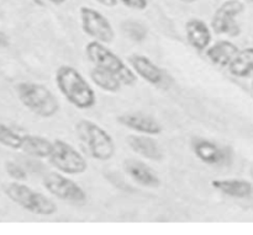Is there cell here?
<instances>
[{"instance_id":"obj_1","label":"cell","mask_w":253,"mask_h":235,"mask_svg":"<svg viewBox=\"0 0 253 235\" xmlns=\"http://www.w3.org/2000/svg\"><path fill=\"white\" fill-rule=\"evenodd\" d=\"M54 81L59 93L78 110H89L96 103V94L83 74L74 67L64 64L57 68Z\"/></svg>"},{"instance_id":"obj_2","label":"cell","mask_w":253,"mask_h":235,"mask_svg":"<svg viewBox=\"0 0 253 235\" xmlns=\"http://www.w3.org/2000/svg\"><path fill=\"white\" fill-rule=\"evenodd\" d=\"M16 96L25 108L40 118H52L61 110V103L53 93L43 84L21 81L15 86Z\"/></svg>"},{"instance_id":"obj_3","label":"cell","mask_w":253,"mask_h":235,"mask_svg":"<svg viewBox=\"0 0 253 235\" xmlns=\"http://www.w3.org/2000/svg\"><path fill=\"white\" fill-rule=\"evenodd\" d=\"M74 128L77 137L91 159L109 162L115 157V140L113 135L100 125L90 120H79Z\"/></svg>"},{"instance_id":"obj_4","label":"cell","mask_w":253,"mask_h":235,"mask_svg":"<svg viewBox=\"0 0 253 235\" xmlns=\"http://www.w3.org/2000/svg\"><path fill=\"white\" fill-rule=\"evenodd\" d=\"M2 191L10 201L35 216L51 217L58 211L56 202L48 199L46 195L31 189L24 182H9L5 185Z\"/></svg>"},{"instance_id":"obj_5","label":"cell","mask_w":253,"mask_h":235,"mask_svg":"<svg viewBox=\"0 0 253 235\" xmlns=\"http://www.w3.org/2000/svg\"><path fill=\"white\" fill-rule=\"evenodd\" d=\"M85 54L94 67L110 71L118 76L123 85L131 86L137 81V75L130 66L125 63L116 53H114L105 43L90 41L85 46Z\"/></svg>"},{"instance_id":"obj_6","label":"cell","mask_w":253,"mask_h":235,"mask_svg":"<svg viewBox=\"0 0 253 235\" xmlns=\"http://www.w3.org/2000/svg\"><path fill=\"white\" fill-rule=\"evenodd\" d=\"M48 163L57 170L66 175H81L88 170V162L84 155L71 143L63 139L53 140V149Z\"/></svg>"},{"instance_id":"obj_7","label":"cell","mask_w":253,"mask_h":235,"mask_svg":"<svg viewBox=\"0 0 253 235\" xmlns=\"http://www.w3.org/2000/svg\"><path fill=\"white\" fill-rule=\"evenodd\" d=\"M81 26L84 34L101 43H113L115 39V29L110 20L99 10L90 6H81L79 9Z\"/></svg>"},{"instance_id":"obj_8","label":"cell","mask_w":253,"mask_h":235,"mask_svg":"<svg viewBox=\"0 0 253 235\" xmlns=\"http://www.w3.org/2000/svg\"><path fill=\"white\" fill-rule=\"evenodd\" d=\"M42 185L49 195L61 201L82 203L86 200V192L83 187L59 171L47 172L42 177Z\"/></svg>"},{"instance_id":"obj_9","label":"cell","mask_w":253,"mask_h":235,"mask_svg":"<svg viewBox=\"0 0 253 235\" xmlns=\"http://www.w3.org/2000/svg\"><path fill=\"white\" fill-rule=\"evenodd\" d=\"M242 0H226L222 2L211 17V29L217 34H227L236 37L241 34V27L236 21L237 17L245 11Z\"/></svg>"},{"instance_id":"obj_10","label":"cell","mask_w":253,"mask_h":235,"mask_svg":"<svg viewBox=\"0 0 253 235\" xmlns=\"http://www.w3.org/2000/svg\"><path fill=\"white\" fill-rule=\"evenodd\" d=\"M53 149V140L37 134L17 132L15 150L22 152L36 159H47Z\"/></svg>"},{"instance_id":"obj_11","label":"cell","mask_w":253,"mask_h":235,"mask_svg":"<svg viewBox=\"0 0 253 235\" xmlns=\"http://www.w3.org/2000/svg\"><path fill=\"white\" fill-rule=\"evenodd\" d=\"M116 122L127 130L140 134L158 135L162 133L163 127L160 121L150 115L141 112H127L116 117Z\"/></svg>"},{"instance_id":"obj_12","label":"cell","mask_w":253,"mask_h":235,"mask_svg":"<svg viewBox=\"0 0 253 235\" xmlns=\"http://www.w3.org/2000/svg\"><path fill=\"white\" fill-rule=\"evenodd\" d=\"M128 66L132 68L136 75L151 85L162 86L166 83V73L163 69L151 61L147 56L137 53L131 54L128 57Z\"/></svg>"},{"instance_id":"obj_13","label":"cell","mask_w":253,"mask_h":235,"mask_svg":"<svg viewBox=\"0 0 253 235\" xmlns=\"http://www.w3.org/2000/svg\"><path fill=\"white\" fill-rule=\"evenodd\" d=\"M193 153L202 163L207 165H225L231 162L230 148L220 147L208 139H197L193 143Z\"/></svg>"},{"instance_id":"obj_14","label":"cell","mask_w":253,"mask_h":235,"mask_svg":"<svg viewBox=\"0 0 253 235\" xmlns=\"http://www.w3.org/2000/svg\"><path fill=\"white\" fill-rule=\"evenodd\" d=\"M124 170L132 181L147 189H158L162 184L157 172L146 163L136 159H126Z\"/></svg>"},{"instance_id":"obj_15","label":"cell","mask_w":253,"mask_h":235,"mask_svg":"<svg viewBox=\"0 0 253 235\" xmlns=\"http://www.w3.org/2000/svg\"><path fill=\"white\" fill-rule=\"evenodd\" d=\"M126 143L133 153L151 162H161L165 157L162 148L157 140L153 139L152 135L140 133L131 134L126 137Z\"/></svg>"},{"instance_id":"obj_16","label":"cell","mask_w":253,"mask_h":235,"mask_svg":"<svg viewBox=\"0 0 253 235\" xmlns=\"http://www.w3.org/2000/svg\"><path fill=\"white\" fill-rule=\"evenodd\" d=\"M185 36L188 43L198 52H204L212 39L210 27L202 19L188 20L185 24Z\"/></svg>"},{"instance_id":"obj_17","label":"cell","mask_w":253,"mask_h":235,"mask_svg":"<svg viewBox=\"0 0 253 235\" xmlns=\"http://www.w3.org/2000/svg\"><path fill=\"white\" fill-rule=\"evenodd\" d=\"M212 189L221 192L225 196L237 200L250 199L253 195V185L247 180L241 179H220L212 180Z\"/></svg>"},{"instance_id":"obj_18","label":"cell","mask_w":253,"mask_h":235,"mask_svg":"<svg viewBox=\"0 0 253 235\" xmlns=\"http://www.w3.org/2000/svg\"><path fill=\"white\" fill-rule=\"evenodd\" d=\"M239 51V47L234 42L221 39V41L215 42L214 44L208 47L205 49V54H207V58L212 64L221 67V68H226Z\"/></svg>"},{"instance_id":"obj_19","label":"cell","mask_w":253,"mask_h":235,"mask_svg":"<svg viewBox=\"0 0 253 235\" xmlns=\"http://www.w3.org/2000/svg\"><path fill=\"white\" fill-rule=\"evenodd\" d=\"M227 69L236 78H247L253 74V47L240 49Z\"/></svg>"},{"instance_id":"obj_20","label":"cell","mask_w":253,"mask_h":235,"mask_svg":"<svg viewBox=\"0 0 253 235\" xmlns=\"http://www.w3.org/2000/svg\"><path fill=\"white\" fill-rule=\"evenodd\" d=\"M89 76H90V80L93 81V84H95L99 89H101L105 93L115 94L120 91L121 86H123V83L118 76L114 75L110 71L98 68V67H93L90 69Z\"/></svg>"},{"instance_id":"obj_21","label":"cell","mask_w":253,"mask_h":235,"mask_svg":"<svg viewBox=\"0 0 253 235\" xmlns=\"http://www.w3.org/2000/svg\"><path fill=\"white\" fill-rule=\"evenodd\" d=\"M121 30L128 39L136 42V43H141L148 36L147 26L136 20H125L121 24Z\"/></svg>"},{"instance_id":"obj_22","label":"cell","mask_w":253,"mask_h":235,"mask_svg":"<svg viewBox=\"0 0 253 235\" xmlns=\"http://www.w3.org/2000/svg\"><path fill=\"white\" fill-rule=\"evenodd\" d=\"M5 172L11 177L14 181L25 182L27 180V171L15 162H6L5 163Z\"/></svg>"},{"instance_id":"obj_23","label":"cell","mask_w":253,"mask_h":235,"mask_svg":"<svg viewBox=\"0 0 253 235\" xmlns=\"http://www.w3.org/2000/svg\"><path fill=\"white\" fill-rule=\"evenodd\" d=\"M119 2L128 9L137 10V11H143L148 6V0H119Z\"/></svg>"},{"instance_id":"obj_24","label":"cell","mask_w":253,"mask_h":235,"mask_svg":"<svg viewBox=\"0 0 253 235\" xmlns=\"http://www.w3.org/2000/svg\"><path fill=\"white\" fill-rule=\"evenodd\" d=\"M10 44V38L5 32L0 31V48H6Z\"/></svg>"},{"instance_id":"obj_25","label":"cell","mask_w":253,"mask_h":235,"mask_svg":"<svg viewBox=\"0 0 253 235\" xmlns=\"http://www.w3.org/2000/svg\"><path fill=\"white\" fill-rule=\"evenodd\" d=\"M96 2H99L100 5L106 7H114L115 5H118L119 0H95Z\"/></svg>"},{"instance_id":"obj_26","label":"cell","mask_w":253,"mask_h":235,"mask_svg":"<svg viewBox=\"0 0 253 235\" xmlns=\"http://www.w3.org/2000/svg\"><path fill=\"white\" fill-rule=\"evenodd\" d=\"M46 1L51 2V4H53V5H62V4H64L67 0H46Z\"/></svg>"},{"instance_id":"obj_27","label":"cell","mask_w":253,"mask_h":235,"mask_svg":"<svg viewBox=\"0 0 253 235\" xmlns=\"http://www.w3.org/2000/svg\"><path fill=\"white\" fill-rule=\"evenodd\" d=\"M180 2H184V4H193V2H195L197 0H179Z\"/></svg>"},{"instance_id":"obj_28","label":"cell","mask_w":253,"mask_h":235,"mask_svg":"<svg viewBox=\"0 0 253 235\" xmlns=\"http://www.w3.org/2000/svg\"><path fill=\"white\" fill-rule=\"evenodd\" d=\"M251 176H252V179H253V168L251 169Z\"/></svg>"},{"instance_id":"obj_29","label":"cell","mask_w":253,"mask_h":235,"mask_svg":"<svg viewBox=\"0 0 253 235\" xmlns=\"http://www.w3.org/2000/svg\"><path fill=\"white\" fill-rule=\"evenodd\" d=\"M251 85H252V89H253V74H252V81H251Z\"/></svg>"},{"instance_id":"obj_30","label":"cell","mask_w":253,"mask_h":235,"mask_svg":"<svg viewBox=\"0 0 253 235\" xmlns=\"http://www.w3.org/2000/svg\"><path fill=\"white\" fill-rule=\"evenodd\" d=\"M244 1H250V2H253V0H244Z\"/></svg>"}]
</instances>
